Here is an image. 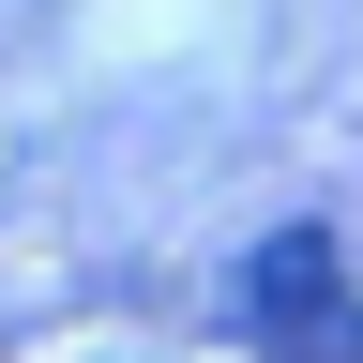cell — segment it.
<instances>
[{
  "instance_id": "1",
  "label": "cell",
  "mask_w": 363,
  "mask_h": 363,
  "mask_svg": "<svg viewBox=\"0 0 363 363\" xmlns=\"http://www.w3.org/2000/svg\"><path fill=\"white\" fill-rule=\"evenodd\" d=\"M227 333H257V363H363V303H348V242L318 212L257 227L227 272Z\"/></svg>"
}]
</instances>
